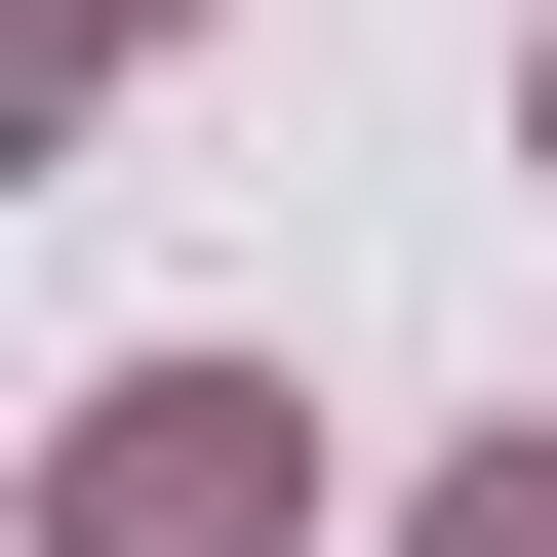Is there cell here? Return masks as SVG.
I'll use <instances>...</instances> for the list:
<instances>
[{
	"mask_svg": "<svg viewBox=\"0 0 557 557\" xmlns=\"http://www.w3.org/2000/svg\"><path fill=\"white\" fill-rule=\"evenodd\" d=\"M239 518H278V398H199V359H160V398L81 438V557H239Z\"/></svg>",
	"mask_w": 557,
	"mask_h": 557,
	"instance_id": "1",
	"label": "cell"
}]
</instances>
